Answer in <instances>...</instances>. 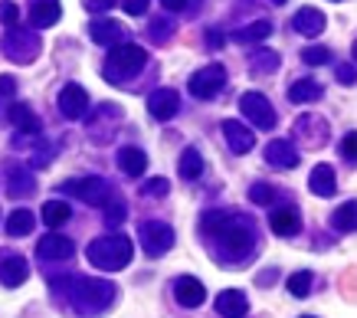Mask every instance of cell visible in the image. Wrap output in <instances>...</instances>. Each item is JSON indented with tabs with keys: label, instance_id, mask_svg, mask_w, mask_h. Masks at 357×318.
I'll list each match as a JSON object with an SVG mask.
<instances>
[{
	"label": "cell",
	"instance_id": "cell-1",
	"mask_svg": "<svg viewBox=\"0 0 357 318\" xmlns=\"http://www.w3.org/2000/svg\"><path fill=\"white\" fill-rule=\"evenodd\" d=\"M200 230L210 233V240H213V250L223 263H239V259H246L252 246H256V233L249 227L246 220L233 217L229 210H210L204 213L200 220Z\"/></svg>",
	"mask_w": 357,
	"mask_h": 318
},
{
	"label": "cell",
	"instance_id": "cell-2",
	"mask_svg": "<svg viewBox=\"0 0 357 318\" xmlns=\"http://www.w3.org/2000/svg\"><path fill=\"white\" fill-rule=\"evenodd\" d=\"M50 289L69 298V305L76 308L79 315H98L115 298V285L105 282V279H79V275H73V279H53Z\"/></svg>",
	"mask_w": 357,
	"mask_h": 318
},
{
	"label": "cell",
	"instance_id": "cell-3",
	"mask_svg": "<svg viewBox=\"0 0 357 318\" xmlns=\"http://www.w3.org/2000/svg\"><path fill=\"white\" fill-rule=\"evenodd\" d=\"M131 252H135V246H131V240L125 233H109V236H98V240L89 243L86 256L96 269L119 273V269H125L131 263Z\"/></svg>",
	"mask_w": 357,
	"mask_h": 318
},
{
	"label": "cell",
	"instance_id": "cell-4",
	"mask_svg": "<svg viewBox=\"0 0 357 318\" xmlns=\"http://www.w3.org/2000/svg\"><path fill=\"white\" fill-rule=\"evenodd\" d=\"M148 66V53L135 43H119L109 50V59H105V76L115 82V86H128V79H135L141 69Z\"/></svg>",
	"mask_w": 357,
	"mask_h": 318
},
{
	"label": "cell",
	"instance_id": "cell-5",
	"mask_svg": "<svg viewBox=\"0 0 357 318\" xmlns=\"http://www.w3.org/2000/svg\"><path fill=\"white\" fill-rule=\"evenodd\" d=\"M66 194H73V197H79L82 204H89V207H105L112 200V184L105 181V177H73V181H66L63 184Z\"/></svg>",
	"mask_w": 357,
	"mask_h": 318
},
{
	"label": "cell",
	"instance_id": "cell-6",
	"mask_svg": "<svg viewBox=\"0 0 357 318\" xmlns=\"http://www.w3.org/2000/svg\"><path fill=\"white\" fill-rule=\"evenodd\" d=\"M40 50H43V43H40V36L30 33V30H20V26H10L7 33H3V53H7V59H13V63H33L36 56H40Z\"/></svg>",
	"mask_w": 357,
	"mask_h": 318
},
{
	"label": "cell",
	"instance_id": "cell-7",
	"mask_svg": "<svg viewBox=\"0 0 357 318\" xmlns=\"http://www.w3.org/2000/svg\"><path fill=\"white\" fill-rule=\"evenodd\" d=\"M227 86V69L220 66V63H210V66L197 69L194 76L187 79V89H190V96L194 99H213L220 96Z\"/></svg>",
	"mask_w": 357,
	"mask_h": 318
},
{
	"label": "cell",
	"instance_id": "cell-8",
	"mask_svg": "<svg viewBox=\"0 0 357 318\" xmlns=\"http://www.w3.org/2000/svg\"><path fill=\"white\" fill-rule=\"evenodd\" d=\"M239 109H243V115H246L256 128H262V132L275 128V109H272V102L266 99L262 92H243V96H239Z\"/></svg>",
	"mask_w": 357,
	"mask_h": 318
},
{
	"label": "cell",
	"instance_id": "cell-9",
	"mask_svg": "<svg viewBox=\"0 0 357 318\" xmlns=\"http://www.w3.org/2000/svg\"><path fill=\"white\" fill-rule=\"evenodd\" d=\"M174 246V230L161 220H151V223H144L141 227V250L148 252L151 259L164 256V252Z\"/></svg>",
	"mask_w": 357,
	"mask_h": 318
},
{
	"label": "cell",
	"instance_id": "cell-10",
	"mask_svg": "<svg viewBox=\"0 0 357 318\" xmlns=\"http://www.w3.org/2000/svg\"><path fill=\"white\" fill-rule=\"evenodd\" d=\"M148 112L158 121H171L181 112V96L174 89H154L151 96H148Z\"/></svg>",
	"mask_w": 357,
	"mask_h": 318
},
{
	"label": "cell",
	"instance_id": "cell-11",
	"mask_svg": "<svg viewBox=\"0 0 357 318\" xmlns=\"http://www.w3.org/2000/svg\"><path fill=\"white\" fill-rule=\"evenodd\" d=\"M174 298H177V305L184 308H200L206 302V289L197 275H181L174 282Z\"/></svg>",
	"mask_w": 357,
	"mask_h": 318
},
{
	"label": "cell",
	"instance_id": "cell-12",
	"mask_svg": "<svg viewBox=\"0 0 357 318\" xmlns=\"http://www.w3.org/2000/svg\"><path fill=\"white\" fill-rule=\"evenodd\" d=\"M220 132H223V138H227L229 151L233 154H249L252 148H256V135L249 132L246 125H239L236 119H227L223 125H220Z\"/></svg>",
	"mask_w": 357,
	"mask_h": 318
},
{
	"label": "cell",
	"instance_id": "cell-13",
	"mask_svg": "<svg viewBox=\"0 0 357 318\" xmlns=\"http://www.w3.org/2000/svg\"><path fill=\"white\" fill-rule=\"evenodd\" d=\"M59 109H63L66 119H82L89 109V96H86V89L76 86V82H66L63 92H59Z\"/></svg>",
	"mask_w": 357,
	"mask_h": 318
},
{
	"label": "cell",
	"instance_id": "cell-14",
	"mask_svg": "<svg viewBox=\"0 0 357 318\" xmlns=\"http://www.w3.org/2000/svg\"><path fill=\"white\" fill-rule=\"evenodd\" d=\"M36 252H40V259H56V263H63V259H73L76 246H73V240H69V236L46 233L43 240H40V246H36Z\"/></svg>",
	"mask_w": 357,
	"mask_h": 318
},
{
	"label": "cell",
	"instance_id": "cell-15",
	"mask_svg": "<svg viewBox=\"0 0 357 318\" xmlns=\"http://www.w3.org/2000/svg\"><path fill=\"white\" fill-rule=\"evenodd\" d=\"M26 275H30V263L10 252V256H0V282L7 285V289H17V285L26 282Z\"/></svg>",
	"mask_w": 357,
	"mask_h": 318
},
{
	"label": "cell",
	"instance_id": "cell-16",
	"mask_svg": "<svg viewBox=\"0 0 357 318\" xmlns=\"http://www.w3.org/2000/svg\"><path fill=\"white\" fill-rule=\"evenodd\" d=\"M89 36H92V43H98V46H119L121 40H125V26H121L119 20H112V17L92 20L89 23Z\"/></svg>",
	"mask_w": 357,
	"mask_h": 318
},
{
	"label": "cell",
	"instance_id": "cell-17",
	"mask_svg": "<svg viewBox=\"0 0 357 318\" xmlns=\"http://www.w3.org/2000/svg\"><path fill=\"white\" fill-rule=\"evenodd\" d=\"M266 161H269L272 167H279V171L298 167V148H295L292 142H282V138H275V142L266 144Z\"/></svg>",
	"mask_w": 357,
	"mask_h": 318
},
{
	"label": "cell",
	"instance_id": "cell-18",
	"mask_svg": "<svg viewBox=\"0 0 357 318\" xmlns=\"http://www.w3.org/2000/svg\"><path fill=\"white\" fill-rule=\"evenodd\" d=\"M33 190H36V181L30 174V165H10V171H7V194L13 200H20L30 197Z\"/></svg>",
	"mask_w": 357,
	"mask_h": 318
},
{
	"label": "cell",
	"instance_id": "cell-19",
	"mask_svg": "<svg viewBox=\"0 0 357 318\" xmlns=\"http://www.w3.org/2000/svg\"><path fill=\"white\" fill-rule=\"evenodd\" d=\"M7 119H10V125L20 135H40L43 132V121L36 119V112H33L30 105H23V102H13L10 109H7Z\"/></svg>",
	"mask_w": 357,
	"mask_h": 318
},
{
	"label": "cell",
	"instance_id": "cell-20",
	"mask_svg": "<svg viewBox=\"0 0 357 318\" xmlns=\"http://www.w3.org/2000/svg\"><path fill=\"white\" fill-rule=\"evenodd\" d=\"M269 227H272V233H279V236H298V233H302V213L295 207H279L269 217Z\"/></svg>",
	"mask_w": 357,
	"mask_h": 318
},
{
	"label": "cell",
	"instance_id": "cell-21",
	"mask_svg": "<svg viewBox=\"0 0 357 318\" xmlns=\"http://www.w3.org/2000/svg\"><path fill=\"white\" fill-rule=\"evenodd\" d=\"M325 13L318 10V7H302V10L292 17V30L302 36H318L325 30Z\"/></svg>",
	"mask_w": 357,
	"mask_h": 318
},
{
	"label": "cell",
	"instance_id": "cell-22",
	"mask_svg": "<svg viewBox=\"0 0 357 318\" xmlns=\"http://www.w3.org/2000/svg\"><path fill=\"white\" fill-rule=\"evenodd\" d=\"M217 312L223 318H243L249 312V298L239 289H223L217 296Z\"/></svg>",
	"mask_w": 357,
	"mask_h": 318
},
{
	"label": "cell",
	"instance_id": "cell-23",
	"mask_svg": "<svg viewBox=\"0 0 357 318\" xmlns=\"http://www.w3.org/2000/svg\"><path fill=\"white\" fill-rule=\"evenodd\" d=\"M63 17V7L59 0H36L30 7V23L36 30H46V26H56V20Z\"/></svg>",
	"mask_w": 357,
	"mask_h": 318
},
{
	"label": "cell",
	"instance_id": "cell-24",
	"mask_svg": "<svg viewBox=\"0 0 357 318\" xmlns=\"http://www.w3.org/2000/svg\"><path fill=\"white\" fill-rule=\"evenodd\" d=\"M308 187H312L314 197H335L337 194V177H335V167L328 165H318L308 177Z\"/></svg>",
	"mask_w": 357,
	"mask_h": 318
},
{
	"label": "cell",
	"instance_id": "cell-25",
	"mask_svg": "<svg viewBox=\"0 0 357 318\" xmlns=\"http://www.w3.org/2000/svg\"><path fill=\"white\" fill-rule=\"evenodd\" d=\"M295 132L305 135L302 142L312 144V148H321L328 142V121L325 119H314V115H305L298 125H295Z\"/></svg>",
	"mask_w": 357,
	"mask_h": 318
},
{
	"label": "cell",
	"instance_id": "cell-26",
	"mask_svg": "<svg viewBox=\"0 0 357 318\" xmlns=\"http://www.w3.org/2000/svg\"><path fill=\"white\" fill-rule=\"evenodd\" d=\"M119 167H121V174L141 177L144 174V167H148V154L141 151V148H135V144H128V148H121L119 151Z\"/></svg>",
	"mask_w": 357,
	"mask_h": 318
},
{
	"label": "cell",
	"instance_id": "cell-27",
	"mask_svg": "<svg viewBox=\"0 0 357 318\" xmlns=\"http://www.w3.org/2000/svg\"><path fill=\"white\" fill-rule=\"evenodd\" d=\"M318 99H321V86L314 79H298V82L289 86V102H295V105H308V102Z\"/></svg>",
	"mask_w": 357,
	"mask_h": 318
},
{
	"label": "cell",
	"instance_id": "cell-28",
	"mask_svg": "<svg viewBox=\"0 0 357 318\" xmlns=\"http://www.w3.org/2000/svg\"><path fill=\"white\" fill-rule=\"evenodd\" d=\"M69 204L66 200H46L43 204V223L50 227V230H56V227H63L66 220H69Z\"/></svg>",
	"mask_w": 357,
	"mask_h": 318
},
{
	"label": "cell",
	"instance_id": "cell-29",
	"mask_svg": "<svg viewBox=\"0 0 357 318\" xmlns=\"http://www.w3.org/2000/svg\"><path fill=\"white\" fill-rule=\"evenodd\" d=\"M33 223H36V220H33L30 210L17 207L10 217H7V233H10V236H26V233H33Z\"/></svg>",
	"mask_w": 357,
	"mask_h": 318
},
{
	"label": "cell",
	"instance_id": "cell-30",
	"mask_svg": "<svg viewBox=\"0 0 357 318\" xmlns=\"http://www.w3.org/2000/svg\"><path fill=\"white\" fill-rule=\"evenodd\" d=\"M200 174H204V158H200L197 148H187V151L181 154V177H184V181H197Z\"/></svg>",
	"mask_w": 357,
	"mask_h": 318
},
{
	"label": "cell",
	"instance_id": "cell-31",
	"mask_svg": "<svg viewBox=\"0 0 357 318\" xmlns=\"http://www.w3.org/2000/svg\"><path fill=\"white\" fill-rule=\"evenodd\" d=\"M354 210H357L354 200L341 204V207L331 213V227H335L337 233H354Z\"/></svg>",
	"mask_w": 357,
	"mask_h": 318
},
{
	"label": "cell",
	"instance_id": "cell-32",
	"mask_svg": "<svg viewBox=\"0 0 357 318\" xmlns=\"http://www.w3.org/2000/svg\"><path fill=\"white\" fill-rule=\"evenodd\" d=\"M289 292H292L295 298H308V292H312V285H314V275L308 273V269H298V273L289 275Z\"/></svg>",
	"mask_w": 357,
	"mask_h": 318
},
{
	"label": "cell",
	"instance_id": "cell-33",
	"mask_svg": "<svg viewBox=\"0 0 357 318\" xmlns=\"http://www.w3.org/2000/svg\"><path fill=\"white\" fill-rule=\"evenodd\" d=\"M269 33H272V23L269 20H252L246 30H239L236 40H239V43H259V40H266Z\"/></svg>",
	"mask_w": 357,
	"mask_h": 318
},
{
	"label": "cell",
	"instance_id": "cell-34",
	"mask_svg": "<svg viewBox=\"0 0 357 318\" xmlns=\"http://www.w3.org/2000/svg\"><path fill=\"white\" fill-rule=\"evenodd\" d=\"M249 200H252L256 207H266V204L275 200V187L266 184V181H256V184L249 187Z\"/></svg>",
	"mask_w": 357,
	"mask_h": 318
},
{
	"label": "cell",
	"instance_id": "cell-35",
	"mask_svg": "<svg viewBox=\"0 0 357 318\" xmlns=\"http://www.w3.org/2000/svg\"><path fill=\"white\" fill-rule=\"evenodd\" d=\"M279 69V56L272 50H262V53H252V73H275Z\"/></svg>",
	"mask_w": 357,
	"mask_h": 318
},
{
	"label": "cell",
	"instance_id": "cell-36",
	"mask_svg": "<svg viewBox=\"0 0 357 318\" xmlns=\"http://www.w3.org/2000/svg\"><path fill=\"white\" fill-rule=\"evenodd\" d=\"M302 59L308 63V66H325L328 59H331V50H328V46H305Z\"/></svg>",
	"mask_w": 357,
	"mask_h": 318
},
{
	"label": "cell",
	"instance_id": "cell-37",
	"mask_svg": "<svg viewBox=\"0 0 357 318\" xmlns=\"http://www.w3.org/2000/svg\"><path fill=\"white\" fill-rule=\"evenodd\" d=\"M167 190H171V184H167V177H151V181H148V184L141 187V194H144V197H167Z\"/></svg>",
	"mask_w": 357,
	"mask_h": 318
},
{
	"label": "cell",
	"instance_id": "cell-38",
	"mask_svg": "<svg viewBox=\"0 0 357 318\" xmlns=\"http://www.w3.org/2000/svg\"><path fill=\"white\" fill-rule=\"evenodd\" d=\"M105 223H112V227L125 223V204H121V200L112 197L109 204H105Z\"/></svg>",
	"mask_w": 357,
	"mask_h": 318
},
{
	"label": "cell",
	"instance_id": "cell-39",
	"mask_svg": "<svg viewBox=\"0 0 357 318\" xmlns=\"http://www.w3.org/2000/svg\"><path fill=\"white\" fill-rule=\"evenodd\" d=\"M148 3H151V0H121L125 13H131V17H144V13H148Z\"/></svg>",
	"mask_w": 357,
	"mask_h": 318
},
{
	"label": "cell",
	"instance_id": "cell-40",
	"mask_svg": "<svg viewBox=\"0 0 357 318\" xmlns=\"http://www.w3.org/2000/svg\"><path fill=\"white\" fill-rule=\"evenodd\" d=\"M341 158H344V161H354L357 158V135H344V142H341Z\"/></svg>",
	"mask_w": 357,
	"mask_h": 318
},
{
	"label": "cell",
	"instance_id": "cell-41",
	"mask_svg": "<svg viewBox=\"0 0 357 318\" xmlns=\"http://www.w3.org/2000/svg\"><path fill=\"white\" fill-rule=\"evenodd\" d=\"M171 30H174V26L167 20H154L151 23V36H154V40H167V36H171Z\"/></svg>",
	"mask_w": 357,
	"mask_h": 318
},
{
	"label": "cell",
	"instance_id": "cell-42",
	"mask_svg": "<svg viewBox=\"0 0 357 318\" xmlns=\"http://www.w3.org/2000/svg\"><path fill=\"white\" fill-rule=\"evenodd\" d=\"M17 17H20L17 3H3V7H0V20L7 23V26H13V23H17Z\"/></svg>",
	"mask_w": 357,
	"mask_h": 318
},
{
	"label": "cell",
	"instance_id": "cell-43",
	"mask_svg": "<svg viewBox=\"0 0 357 318\" xmlns=\"http://www.w3.org/2000/svg\"><path fill=\"white\" fill-rule=\"evenodd\" d=\"M17 92V79L13 76H0V99H10Z\"/></svg>",
	"mask_w": 357,
	"mask_h": 318
},
{
	"label": "cell",
	"instance_id": "cell-44",
	"mask_svg": "<svg viewBox=\"0 0 357 318\" xmlns=\"http://www.w3.org/2000/svg\"><path fill=\"white\" fill-rule=\"evenodd\" d=\"M337 79H341V86H354V63L337 66Z\"/></svg>",
	"mask_w": 357,
	"mask_h": 318
},
{
	"label": "cell",
	"instance_id": "cell-45",
	"mask_svg": "<svg viewBox=\"0 0 357 318\" xmlns=\"http://www.w3.org/2000/svg\"><path fill=\"white\" fill-rule=\"evenodd\" d=\"M112 3H115V0H86V7L92 13H102V10H109Z\"/></svg>",
	"mask_w": 357,
	"mask_h": 318
},
{
	"label": "cell",
	"instance_id": "cell-46",
	"mask_svg": "<svg viewBox=\"0 0 357 318\" xmlns=\"http://www.w3.org/2000/svg\"><path fill=\"white\" fill-rule=\"evenodd\" d=\"M164 7H167V10H184L187 7V0H161Z\"/></svg>",
	"mask_w": 357,
	"mask_h": 318
},
{
	"label": "cell",
	"instance_id": "cell-47",
	"mask_svg": "<svg viewBox=\"0 0 357 318\" xmlns=\"http://www.w3.org/2000/svg\"><path fill=\"white\" fill-rule=\"evenodd\" d=\"M272 3H285V0H272Z\"/></svg>",
	"mask_w": 357,
	"mask_h": 318
},
{
	"label": "cell",
	"instance_id": "cell-48",
	"mask_svg": "<svg viewBox=\"0 0 357 318\" xmlns=\"http://www.w3.org/2000/svg\"><path fill=\"white\" fill-rule=\"evenodd\" d=\"M302 318H314V315H302Z\"/></svg>",
	"mask_w": 357,
	"mask_h": 318
}]
</instances>
